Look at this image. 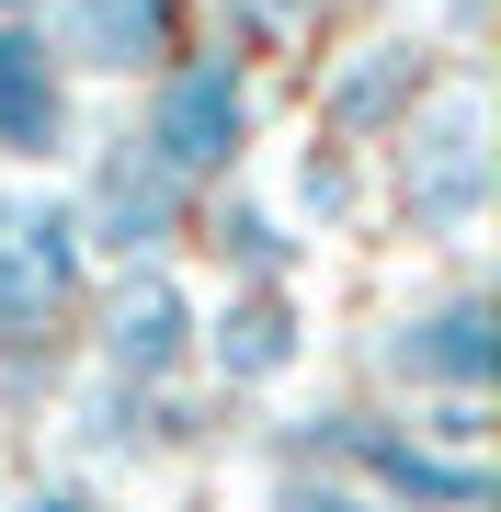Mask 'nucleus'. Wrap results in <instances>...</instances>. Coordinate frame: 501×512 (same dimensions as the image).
<instances>
[{
  "label": "nucleus",
  "mask_w": 501,
  "mask_h": 512,
  "mask_svg": "<svg viewBox=\"0 0 501 512\" xmlns=\"http://www.w3.org/2000/svg\"><path fill=\"white\" fill-rule=\"evenodd\" d=\"M194 319L205 296L183 262H137V274H92L80 296V365L126 387H194Z\"/></svg>",
  "instance_id": "9"
},
{
  "label": "nucleus",
  "mask_w": 501,
  "mask_h": 512,
  "mask_svg": "<svg viewBox=\"0 0 501 512\" xmlns=\"http://www.w3.org/2000/svg\"><path fill=\"white\" fill-rule=\"evenodd\" d=\"M0 512H126V501H114L103 478H80V467H35L12 501H0Z\"/></svg>",
  "instance_id": "17"
},
{
  "label": "nucleus",
  "mask_w": 501,
  "mask_h": 512,
  "mask_svg": "<svg viewBox=\"0 0 501 512\" xmlns=\"http://www.w3.org/2000/svg\"><path fill=\"white\" fill-rule=\"evenodd\" d=\"M194 23H217V57L262 69V57L308 46L319 23H331V0H194Z\"/></svg>",
  "instance_id": "15"
},
{
  "label": "nucleus",
  "mask_w": 501,
  "mask_h": 512,
  "mask_svg": "<svg viewBox=\"0 0 501 512\" xmlns=\"http://www.w3.org/2000/svg\"><path fill=\"white\" fill-rule=\"evenodd\" d=\"M445 69H467V57H445L422 35V12L410 23H353V35L319 57V92H308V137H342V148H388L399 126H410V103L433 92Z\"/></svg>",
  "instance_id": "8"
},
{
  "label": "nucleus",
  "mask_w": 501,
  "mask_h": 512,
  "mask_svg": "<svg viewBox=\"0 0 501 512\" xmlns=\"http://www.w3.org/2000/svg\"><path fill=\"white\" fill-rule=\"evenodd\" d=\"M194 251L217 262V285H308L319 239H297L285 205L251 194V171H240V183H217V194L194 205Z\"/></svg>",
  "instance_id": "13"
},
{
  "label": "nucleus",
  "mask_w": 501,
  "mask_h": 512,
  "mask_svg": "<svg viewBox=\"0 0 501 512\" xmlns=\"http://www.w3.org/2000/svg\"><path fill=\"white\" fill-rule=\"evenodd\" d=\"M80 80L46 46V23H0V171L12 183H57L80 160Z\"/></svg>",
  "instance_id": "11"
},
{
  "label": "nucleus",
  "mask_w": 501,
  "mask_h": 512,
  "mask_svg": "<svg viewBox=\"0 0 501 512\" xmlns=\"http://www.w3.org/2000/svg\"><path fill=\"white\" fill-rule=\"evenodd\" d=\"M262 456H274V467H319V478H353V490L388 501V512H490L501 501L490 456H445V444H433L399 399H376V387L297 399L274 433H262Z\"/></svg>",
  "instance_id": "2"
},
{
  "label": "nucleus",
  "mask_w": 501,
  "mask_h": 512,
  "mask_svg": "<svg viewBox=\"0 0 501 512\" xmlns=\"http://www.w3.org/2000/svg\"><path fill=\"white\" fill-rule=\"evenodd\" d=\"M126 137L149 148L171 183H194V194L240 183V171H251V148H262V69H240V57H217V46L194 35L160 80H137Z\"/></svg>",
  "instance_id": "3"
},
{
  "label": "nucleus",
  "mask_w": 501,
  "mask_h": 512,
  "mask_svg": "<svg viewBox=\"0 0 501 512\" xmlns=\"http://www.w3.org/2000/svg\"><path fill=\"white\" fill-rule=\"evenodd\" d=\"M365 376H376V399H399V410H422V399H490L501 387V308H490L479 262H456L445 285L399 296V308L365 330Z\"/></svg>",
  "instance_id": "4"
},
{
  "label": "nucleus",
  "mask_w": 501,
  "mask_h": 512,
  "mask_svg": "<svg viewBox=\"0 0 501 512\" xmlns=\"http://www.w3.org/2000/svg\"><path fill=\"white\" fill-rule=\"evenodd\" d=\"M35 23L69 57V80H103V92H137L194 46V0H46Z\"/></svg>",
  "instance_id": "12"
},
{
  "label": "nucleus",
  "mask_w": 501,
  "mask_h": 512,
  "mask_svg": "<svg viewBox=\"0 0 501 512\" xmlns=\"http://www.w3.org/2000/svg\"><path fill=\"white\" fill-rule=\"evenodd\" d=\"M308 353H319L308 285H217V296H205V319H194V387H217L228 410L297 387Z\"/></svg>",
  "instance_id": "10"
},
{
  "label": "nucleus",
  "mask_w": 501,
  "mask_h": 512,
  "mask_svg": "<svg viewBox=\"0 0 501 512\" xmlns=\"http://www.w3.org/2000/svg\"><path fill=\"white\" fill-rule=\"evenodd\" d=\"M69 217H80V251H92V274H137V262H183L194 251V183H171V171L137 148L126 126L114 137H80L69 160Z\"/></svg>",
  "instance_id": "5"
},
{
  "label": "nucleus",
  "mask_w": 501,
  "mask_h": 512,
  "mask_svg": "<svg viewBox=\"0 0 501 512\" xmlns=\"http://www.w3.org/2000/svg\"><path fill=\"white\" fill-rule=\"evenodd\" d=\"M35 12H46V0H0V23H35Z\"/></svg>",
  "instance_id": "18"
},
{
  "label": "nucleus",
  "mask_w": 501,
  "mask_h": 512,
  "mask_svg": "<svg viewBox=\"0 0 501 512\" xmlns=\"http://www.w3.org/2000/svg\"><path fill=\"white\" fill-rule=\"evenodd\" d=\"M285 228H297V239H353V228H365L376 217V160H365V148H342V137H297V148H285Z\"/></svg>",
  "instance_id": "14"
},
{
  "label": "nucleus",
  "mask_w": 501,
  "mask_h": 512,
  "mask_svg": "<svg viewBox=\"0 0 501 512\" xmlns=\"http://www.w3.org/2000/svg\"><path fill=\"white\" fill-rule=\"evenodd\" d=\"M376 205H388V228L410 239V251L479 262L490 205H501V137H490V80H479V57L445 69L422 103H410V126L376 148Z\"/></svg>",
  "instance_id": "1"
},
{
  "label": "nucleus",
  "mask_w": 501,
  "mask_h": 512,
  "mask_svg": "<svg viewBox=\"0 0 501 512\" xmlns=\"http://www.w3.org/2000/svg\"><path fill=\"white\" fill-rule=\"evenodd\" d=\"M228 399L217 387H126V376H92L80 365L69 387H57V456H69L80 478H114V467H171V456H205V444L228 433L217 421Z\"/></svg>",
  "instance_id": "6"
},
{
  "label": "nucleus",
  "mask_w": 501,
  "mask_h": 512,
  "mask_svg": "<svg viewBox=\"0 0 501 512\" xmlns=\"http://www.w3.org/2000/svg\"><path fill=\"white\" fill-rule=\"evenodd\" d=\"M0 467H12V421H0Z\"/></svg>",
  "instance_id": "19"
},
{
  "label": "nucleus",
  "mask_w": 501,
  "mask_h": 512,
  "mask_svg": "<svg viewBox=\"0 0 501 512\" xmlns=\"http://www.w3.org/2000/svg\"><path fill=\"white\" fill-rule=\"evenodd\" d=\"M80 296H92V251L57 183H0V353L23 342H80Z\"/></svg>",
  "instance_id": "7"
},
{
  "label": "nucleus",
  "mask_w": 501,
  "mask_h": 512,
  "mask_svg": "<svg viewBox=\"0 0 501 512\" xmlns=\"http://www.w3.org/2000/svg\"><path fill=\"white\" fill-rule=\"evenodd\" d=\"M262 512H388V501H365L353 478H319V467H274L262 478Z\"/></svg>",
  "instance_id": "16"
}]
</instances>
